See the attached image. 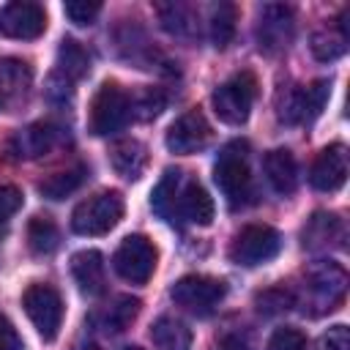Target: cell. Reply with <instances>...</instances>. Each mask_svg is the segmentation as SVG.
<instances>
[{"mask_svg":"<svg viewBox=\"0 0 350 350\" xmlns=\"http://www.w3.org/2000/svg\"><path fill=\"white\" fill-rule=\"evenodd\" d=\"M213 180L232 208L246 205L252 197V172H249V145L235 139L219 150L213 164Z\"/></svg>","mask_w":350,"mask_h":350,"instance_id":"1","label":"cell"},{"mask_svg":"<svg viewBox=\"0 0 350 350\" xmlns=\"http://www.w3.org/2000/svg\"><path fill=\"white\" fill-rule=\"evenodd\" d=\"M134 115V107H131V96L115 85V82H104L93 101H90V131L96 137H109V134H118L120 129H126V123L131 120Z\"/></svg>","mask_w":350,"mask_h":350,"instance_id":"2","label":"cell"},{"mask_svg":"<svg viewBox=\"0 0 350 350\" xmlns=\"http://www.w3.org/2000/svg\"><path fill=\"white\" fill-rule=\"evenodd\" d=\"M120 219H123V197L118 191H98L74 208L71 230L77 235H104Z\"/></svg>","mask_w":350,"mask_h":350,"instance_id":"3","label":"cell"},{"mask_svg":"<svg viewBox=\"0 0 350 350\" xmlns=\"http://www.w3.org/2000/svg\"><path fill=\"white\" fill-rule=\"evenodd\" d=\"M306 306H314L312 312L320 314V312H331L342 304L345 298V290H347V271L334 262V260H323L317 265H312L306 271ZM304 306V309H306Z\"/></svg>","mask_w":350,"mask_h":350,"instance_id":"4","label":"cell"},{"mask_svg":"<svg viewBox=\"0 0 350 350\" xmlns=\"http://www.w3.org/2000/svg\"><path fill=\"white\" fill-rule=\"evenodd\" d=\"M254 96H257L254 74L241 71L213 90V109H216L219 120H224L230 126H241V123H246V118L252 112Z\"/></svg>","mask_w":350,"mask_h":350,"instance_id":"5","label":"cell"},{"mask_svg":"<svg viewBox=\"0 0 350 350\" xmlns=\"http://www.w3.org/2000/svg\"><path fill=\"white\" fill-rule=\"evenodd\" d=\"M282 249V235L268 227V224H246L230 246V260L246 268L262 265L268 260H273Z\"/></svg>","mask_w":350,"mask_h":350,"instance_id":"6","label":"cell"},{"mask_svg":"<svg viewBox=\"0 0 350 350\" xmlns=\"http://www.w3.org/2000/svg\"><path fill=\"white\" fill-rule=\"evenodd\" d=\"M224 293H227L224 282L216 276H205V273H189L178 279L170 290L172 301L191 314H211L224 298Z\"/></svg>","mask_w":350,"mask_h":350,"instance_id":"7","label":"cell"},{"mask_svg":"<svg viewBox=\"0 0 350 350\" xmlns=\"http://www.w3.org/2000/svg\"><path fill=\"white\" fill-rule=\"evenodd\" d=\"M22 306H25L30 323L36 325V331L46 342L57 336L60 323H63V301H60V293L52 284H41V282L30 284L22 293Z\"/></svg>","mask_w":350,"mask_h":350,"instance_id":"8","label":"cell"},{"mask_svg":"<svg viewBox=\"0 0 350 350\" xmlns=\"http://www.w3.org/2000/svg\"><path fill=\"white\" fill-rule=\"evenodd\" d=\"M112 268L131 284H145L156 271V246L145 235H129L112 254Z\"/></svg>","mask_w":350,"mask_h":350,"instance_id":"9","label":"cell"},{"mask_svg":"<svg viewBox=\"0 0 350 350\" xmlns=\"http://www.w3.org/2000/svg\"><path fill=\"white\" fill-rule=\"evenodd\" d=\"M295 36V14L290 5L282 3H268L260 8L257 19V46L265 55L284 52Z\"/></svg>","mask_w":350,"mask_h":350,"instance_id":"10","label":"cell"},{"mask_svg":"<svg viewBox=\"0 0 350 350\" xmlns=\"http://www.w3.org/2000/svg\"><path fill=\"white\" fill-rule=\"evenodd\" d=\"M46 30V14L38 3L14 0L0 8V33L19 41H33Z\"/></svg>","mask_w":350,"mask_h":350,"instance_id":"11","label":"cell"},{"mask_svg":"<svg viewBox=\"0 0 350 350\" xmlns=\"http://www.w3.org/2000/svg\"><path fill=\"white\" fill-rule=\"evenodd\" d=\"M211 139V126L205 120V115L200 109H189L183 112L167 131L164 137V145L170 153H178V156H189V153H197L208 145Z\"/></svg>","mask_w":350,"mask_h":350,"instance_id":"12","label":"cell"},{"mask_svg":"<svg viewBox=\"0 0 350 350\" xmlns=\"http://www.w3.org/2000/svg\"><path fill=\"white\" fill-rule=\"evenodd\" d=\"M347 180V148L342 142H334L320 150L309 170V183L317 191H336Z\"/></svg>","mask_w":350,"mask_h":350,"instance_id":"13","label":"cell"},{"mask_svg":"<svg viewBox=\"0 0 350 350\" xmlns=\"http://www.w3.org/2000/svg\"><path fill=\"white\" fill-rule=\"evenodd\" d=\"M304 249L309 252H328V249H339L342 241H345V221L336 216V213H325V211H317L304 232Z\"/></svg>","mask_w":350,"mask_h":350,"instance_id":"14","label":"cell"},{"mask_svg":"<svg viewBox=\"0 0 350 350\" xmlns=\"http://www.w3.org/2000/svg\"><path fill=\"white\" fill-rule=\"evenodd\" d=\"M30 85H33V71L25 60L16 57L0 60V112H8L19 101H25Z\"/></svg>","mask_w":350,"mask_h":350,"instance_id":"15","label":"cell"},{"mask_svg":"<svg viewBox=\"0 0 350 350\" xmlns=\"http://www.w3.org/2000/svg\"><path fill=\"white\" fill-rule=\"evenodd\" d=\"M175 219H183V221H191L200 227L213 221V200L197 180L183 178V183L178 189V200H175Z\"/></svg>","mask_w":350,"mask_h":350,"instance_id":"16","label":"cell"},{"mask_svg":"<svg viewBox=\"0 0 350 350\" xmlns=\"http://www.w3.org/2000/svg\"><path fill=\"white\" fill-rule=\"evenodd\" d=\"M262 170H265V180L271 183V189L276 194H293L295 191V186H298V164H295L290 150L276 148V150L265 153Z\"/></svg>","mask_w":350,"mask_h":350,"instance_id":"17","label":"cell"},{"mask_svg":"<svg viewBox=\"0 0 350 350\" xmlns=\"http://www.w3.org/2000/svg\"><path fill=\"white\" fill-rule=\"evenodd\" d=\"M71 276L85 295H101L104 293V257L96 249L77 252L71 257Z\"/></svg>","mask_w":350,"mask_h":350,"instance_id":"18","label":"cell"},{"mask_svg":"<svg viewBox=\"0 0 350 350\" xmlns=\"http://www.w3.org/2000/svg\"><path fill=\"white\" fill-rule=\"evenodd\" d=\"M347 16H350V11L345 8L342 16H339V22H336V27H325V30H317V33L312 36V55H314L317 60L328 63V60H336V57L345 55L347 38H350Z\"/></svg>","mask_w":350,"mask_h":350,"instance_id":"19","label":"cell"},{"mask_svg":"<svg viewBox=\"0 0 350 350\" xmlns=\"http://www.w3.org/2000/svg\"><path fill=\"white\" fill-rule=\"evenodd\" d=\"M55 139H57V129L52 123H33L14 137L11 150L19 159H36V156H44L55 145Z\"/></svg>","mask_w":350,"mask_h":350,"instance_id":"20","label":"cell"},{"mask_svg":"<svg viewBox=\"0 0 350 350\" xmlns=\"http://www.w3.org/2000/svg\"><path fill=\"white\" fill-rule=\"evenodd\" d=\"M161 27L175 38H194L197 36V14L186 3H161L159 8Z\"/></svg>","mask_w":350,"mask_h":350,"instance_id":"21","label":"cell"},{"mask_svg":"<svg viewBox=\"0 0 350 350\" xmlns=\"http://www.w3.org/2000/svg\"><path fill=\"white\" fill-rule=\"evenodd\" d=\"M180 183H183V172L170 167V170H164L161 180L156 183V189H153V194H150L153 211H156L161 219H167V221H175V200H178Z\"/></svg>","mask_w":350,"mask_h":350,"instance_id":"22","label":"cell"},{"mask_svg":"<svg viewBox=\"0 0 350 350\" xmlns=\"http://www.w3.org/2000/svg\"><path fill=\"white\" fill-rule=\"evenodd\" d=\"M150 339L159 350H191V331L175 317H159L150 328Z\"/></svg>","mask_w":350,"mask_h":350,"instance_id":"23","label":"cell"},{"mask_svg":"<svg viewBox=\"0 0 350 350\" xmlns=\"http://www.w3.org/2000/svg\"><path fill=\"white\" fill-rule=\"evenodd\" d=\"M148 164V150L142 142L137 139H120L112 148V167L123 175V178H139L142 170Z\"/></svg>","mask_w":350,"mask_h":350,"instance_id":"24","label":"cell"},{"mask_svg":"<svg viewBox=\"0 0 350 350\" xmlns=\"http://www.w3.org/2000/svg\"><path fill=\"white\" fill-rule=\"evenodd\" d=\"M88 71H90V55L85 52V46L77 44L74 38L60 41V49H57V74L66 77L68 82H77Z\"/></svg>","mask_w":350,"mask_h":350,"instance_id":"25","label":"cell"},{"mask_svg":"<svg viewBox=\"0 0 350 350\" xmlns=\"http://www.w3.org/2000/svg\"><path fill=\"white\" fill-rule=\"evenodd\" d=\"M82 180H85V167L77 164V167H71V170H63V172H55V175L44 178V180L38 183V191H41L44 197H49V200H63V197L74 194V191L82 186Z\"/></svg>","mask_w":350,"mask_h":350,"instance_id":"26","label":"cell"},{"mask_svg":"<svg viewBox=\"0 0 350 350\" xmlns=\"http://www.w3.org/2000/svg\"><path fill=\"white\" fill-rule=\"evenodd\" d=\"M235 22H238V11L232 3H219L211 11V41L216 49H227L235 38Z\"/></svg>","mask_w":350,"mask_h":350,"instance_id":"27","label":"cell"},{"mask_svg":"<svg viewBox=\"0 0 350 350\" xmlns=\"http://www.w3.org/2000/svg\"><path fill=\"white\" fill-rule=\"evenodd\" d=\"M27 243L33 254H52L60 243V232L49 216H33L27 221Z\"/></svg>","mask_w":350,"mask_h":350,"instance_id":"28","label":"cell"},{"mask_svg":"<svg viewBox=\"0 0 350 350\" xmlns=\"http://www.w3.org/2000/svg\"><path fill=\"white\" fill-rule=\"evenodd\" d=\"M137 312H139V301L131 298V295H120V298H115V304L104 312V328L112 331V334H118V331H123V328L137 317Z\"/></svg>","mask_w":350,"mask_h":350,"instance_id":"29","label":"cell"},{"mask_svg":"<svg viewBox=\"0 0 350 350\" xmlns=\"http://www.w3.org/2000/svg\"><path fill=\"white\" fill-rule=\"evenodd\" d=\"M328 96H331V85H328L325 79H317V82H312L309 88H304V98H306V123L314 120V118L323 112Z\"/></svg>","mask_w":350,"mask_h":350,"instance_id":"30","label":"cell"},{"mask_svg":"<svg viewBox=\"0 0 350 350\" xmlns=\"http://www.w3.org/2000/svg\"><path fill=\"white\" fill-rule=\"evenodd\" d=\"M265 350H306V336L298 331V328H276L268 339V347Z\"/></svg>","mask_w":350,"mask_h":350,"instance_id":"31","label":"cell"},{"mask_svg":"<svg viewBox=\"0 0 350 350\" xmlns=\"http://www.w3.org/2000/svg\"><path fill=\"white\" fill-rule=\"evenodd\" d=\"M63 11L74 25L85 27V25H93V19L101 14V5L98 3H88V0H71V3L63 5Z\"/></svg>","mask_w":350,"mask_h":350,"instance_id":"32","label":"cell"},{"mask_svg":"<svg viewBox=\"0 0 350 350\" xmlns=\"http://www.w3.org/2000/svg\"><path fill=\"white\" fill-rule=\"evenodd\" d=\"M314 350H350V331L345 325H331L320 339Z\"/></svg>","mask_w":350,"mask_h":350,"instance_id":"33","label":"cell"},{"mask_svg":"<svg viewBox=\"0 0 350 350\" xmlns=\"http://www.w3.org/2000/svg\"><path fill=\"white\" fill-rule=\"evenodd\" d=\"M22 208V191L16 186H0V224H5Z\"/></svg>","mask_w":350,"mask_h":350,"instance_id":"34","label":"cell"},{"mask_svg":"<svg viewBox=\"0 0 350 350\" xmlns=\"http://www.w3.org/2000/svg\"><path fill=\"white\" fill-rule=\"evenodd\" d=\"M131 107H134V109H142V112H139L142 118H153V115L161 112V107H164V96H161L159 90L150 88V90H145V93L139 96V101L131 98Z\"/></svg>","mask_w":350,"mask_h":350,"instance_id":"35","label":"cell"},{"mask_svg":"<svg viewBox=\"0 0 350 350\" xmlns=\"http://www.w3.org/2000/svg\"><path fill=\"white\" fill-rule=\"evenodd\" d=\"M0 350H22V339L16 328L0 314Z\"/></svg>","mask_w":350,"mask_h":350,"instance_id":"36","label":"cell"},{"mask_svg":"<svg viewBox=\"0 0 350 350\" xmlns=\"http://www.w3.org/2000/svg\"><path fill=\"white\" fill-rule=\"evenodd\" d=\"M126 350H139V347H126Z\"/></svg>","mask_w":350,"mask_h":350,"instance_id":"37","label":"cell"}]
</instances>
